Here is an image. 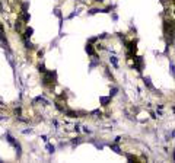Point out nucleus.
<instances>
[{
    "label": "nucleus",
    "mask_w": 175,
    "mask_h": 163,
    "mask_svg": "<svg viewBox=\"0 0 175 163\" xmlns=\"http://www.w3.org/2000/svg\"><path fill=\"white\" fill-rule=\"evenodd\" d=\"M109 63H111V64H112L114 67H115V69H118V61H117V58H115V57H109Z\"/></svg>",
    "instance_id": "8"
},
{
    "label": "nucleus",
    "mask_w": 175,
    "mask_h": 163,
    "mask_svg": "<svg viewBox=\"0 0 175 163\" xmlns=\"http://www.w3.org/2000/svg\"><path fill=\"white\" fill-rule=\"evenodd\" d=\"M47 148H48V153H54V150H56V147H54V146H51V144H48V146H47Z\"/></svg>",
    "instance_id": "13"
},
{
    "label": "nucleus",
    "mask_w": 175,
    "mask_h": 163,
    "mask_svg": "<svg viewBox=\"0 0 175 163\" xmlns=\"http://www.w3.org/2000/svg\"><path fill=\"white\" fill-rule=\"evenodd\" d=\"M23 42H25V47H26V48H29V50H32V48H34V44L29 41V38H23Z\"/></svg>",
    "instance_id": "6"
},
{
    "label": "nucleus",
    "mask_w": 175,
    "mask_h": 163,
    "mask_svg": "<svg viewBox=\"0 0 175 163\" xmlns=\"http://www.w3.org/2000/svg\"><path fill=\"white\" fill-rule=\"evenodd\" d=\"M174 3H175V0H174Z\"/></svg>",
    "instance_id": "25"
},
{
    "label": "nucleus",
    "mask_w": 175,
    "mask_h": 163,
    "mask_svg": "<svg viewBox=\"0 0 175 163\" xmlns=\"http://www.w3.org/2000/svg\"><path fill=\"white\" fill-rule=\"evenodd\" d=\"M111 98H112V96H102V98H101V103H102L104 106L109 105V102H111Z\"/></svg>",
    "instance_id": "4"
},
{
    "label": "nucleus",
    "mask_w": 175,
    "mask_h": 163,
    "mask_svg": "<svg viewBox=\"0 0 175 163\" xmlns=\"http://www.w3.org/2000/svg\"><path fill=\"white\" fill-rule=\"evenodd\" d=\"M38 70L41 71V73H45V66H44V64H40V66H38Z\"/></svg>",
    "instance_id": "14"
},
{
    "label": "nucleus",
    "mask_w": 175,
    "mask_h": 163,
    "mask_svg": "<svg viewBox=\"0 0 175 163\" xmlns=\"http://www.w3.org/2000/svg\"><path fill=\"white\" fill-rule=\"evenodd\" d=\"M172 135H174V137H175V131H174V132H172Z\"/></svg>",
    "instance_id": "22"
},
{
    "label": "nucleus",
    "mask_w": 175,
    "mask_h": 163,
    "mask_svg": "<svg viewBox=\"0 0 175 163\" xmlns=\"http://www.w3.org/2000/svg\"><path fill=\"white\" fill-rule=\"evenodd\" d=\"M6 140H7V141L10 143V144H13V146H15L16 152H18V156L21 157V144H19L18 141H15V138L12 137L10 134H6Z\"/></svg>",
    "instance_id": "2"
},
{
    "label": "nucleus",
    "mask_w": 175,
    "mask_h": 163,
    "mask_svg": "<svg viewBox=\"0 0 175 163\" xmlns=\"http://www.w3.org/2000/svg\"><path fill=\"white\" fill-rule=\"evenodd\" d=\"M118 93V89L117 87H114V89H111V92H109V96H115Z\"/></svg>",
    "instance_id": "12"
},
{
    "label": "nucleus",
    "mask_w": 175,
    "mask_h": 163,
    "mask_svg": "<svg viewBox=\"0 0 175 163\" xmlns=\"http://www.w3.org/2000/svg\"><path fill=\"white\" fill-rule=\"evenodd\" d=\"M160 2H162V3H165V0H160Z\"/></svg>",
    "instance_id": "24"
},
{
    "label": "nucleus",
    "mask_w": 175,
    "mask_h": 163,
    "mask_svg": "<svg viewBox=\"0 0 175 163\" xmlns=\"http://www.w3.org/2000/svg\"><path fill=\"white\" fill-rule=\"evenodd\" d=\"M54 82H56V71H45L44 79H42V85L44 86H53Z\"/></svg>",
    "instance_id": "1"
},
{
    "label": "nucleus",
    "mask_w": 175,
    "mask_h": 163,
    "mask_svg": "<svg viewBox=\"0 0 175 163\" xmlns=\"http://www.w3.org/2000/svg\"><path fill=\"white\" fill-rule=\"evenodd\" d=\"M86 52L89 54V56H93V54H95V52H93V48H92V45H91V44H88V45H86Z\"/></svg>",
    "instance_id": "10"
},
{
    "label": "nucleus",
    "mask_w": 175,
    "mask_h": 163,
    "mask_svg": "<svg viewBox=\"0 0 175 163\" xmlns=\"http://www.w3.org/2000/svg\"><path fill=\"white\" fill-rule=\"evenodd\" d=\"M127 159H129L130 162H136V160H137V159H136V157H133L131 154H127Z\"/></svg>",
    "instance_id": "17"
},
{
    "label": "nucleus",
    "mask_w": 175,
    "mask_h": 163,
    "mask_svg": "<svg viewBox=\"0 0 175 163\" xmlns=\"http://www.w3.org/2000/svg\"><path fill=\"white\" fill-rule=\"evenodd\" d=\"M15 29L16 31H21V22H16V23H15Z\"/></svg>",
    "instance_id": "19"
},
{
    "label": "nucleus",
    "mask_w": 175,
    "mask_h": 163,
    "mask_svg": "<svg viewBox=\"0 0 175 163\" xmlns=\"http://www.w3.org/2000/svg\"><path fill=\"white\" fill-rule=\"evenodd\" d=\"M54 13H56L57 16H61V13H60V10H58V9H56V12H54Z\"/></svg>",
    "instance_id": "20"
},
{
    "label": "nucleus",
    "mask_w": 175,
    "mask_h": 163,
    "mask_svg": "<svg viewBox=\"0 0 175 163\" xmlns=\"http://www.w3.org/2000/svg\"><path fill=\"white\" fill-rule=\"evenodd\" d=\"M174 160H175V152H174Z\"/></svg>",
    "instance_id": "23"
},
{
    "label": "nucleus",
    "mask_w": 175,
    "mask_h": 163,
    "mask_svg": "<svg viewBox=\"0 0 175 163\" xmlns=\"http://www.w3.org/2000/svg\"><path fill=\"white\" fill-rule=\"evenodd\" d=\"M92 115H93V117H101V115H102V112H101V111H93Z\"/></svg>",
    "instance_id": "16"
},
{
    "label": "nucleus",
    "mask_w": 175,
    "mask_h": 163,
    "mask_svg": "<svg viewBox=\"0 0 175 163\" xmlns=\"http://www.w3.org/2000/svg\"><path fill=\"white\" fill-rule=\"evenodd\" d=\"M169 67H171V71H172V74H174V76H175V64H174V63H172V61H171V63H169Z\"/></svg>",
    "instance_id": "15"
},
{
    "label": "nucleus",
    "mask_w": 175,
    "mask_h": 163,
    "mask_svg": "<svg viewBox=\"0 0 175 163\" xmlns=\"http://www.w3.org/2000/svg\"><path fill=\"white\" fill-rule=\"evenodd\" d=\"M111 148H112L115 153H121V150H120V147L117 146V144H111Z\"/></svg>",
    "instance_id": "11"
},
{
    "label": "nucleus",
    "mask_w": 175,
    "mask_h": 163,
    "mask_svg": "<svg viewBox=\"0 0 175 163\" xmlns=\"http://www.w3.org/2000/svg\"><path fill=\"white\" fill-rule=\"evenodd\" d=\"M64 114H66L67 117H70V118H76V117H79V115H77V112H74V111H64Z\"/></svg>",
    "instance_id": "7"
},
{
    "label": "nucleus",
    "mask_w": 175,
    "mask_h": 163,
    "mask_svg": "<svg viewBox=\"0 0 175 163\" xmlns=\"http://www.w3.org/2000/svg\"><path fill=\"white\" fill-rule=\"evenodd\" d=\"M143 80H144V85H146V86L149 87V89L155 90V87H153V85H152V82H150V79H149V77H144Z\"/></svg>",
    "instance_id": "5"
},
{
    "label": "nucleus",
    "mask_w": 175,
    "mask_h": 163,
    "mask_svg": "<svg viewBox=\"0 0 175 163\" xmlns=\"http://www.w3.org/2000/svg\"><path fill=\"white\" fill-rule=\"evenodd\" d=\"M15 114L18 115V117H19V115L22 114V109H21V108H16V109H15Z\"/></svg>",
    "instance_id": "18"
},
{
    "label": "nucleus",
    "mask_w": 175,
    "mask_h": 163,
    "mask_svg": "<svg viewBox=\"0 0 175 163\" xmlns=\"http://www.w3.org/2000/svg\"><path fill=\"white\" fill-rule=\"evenodd\" d=\"M134 69L137 71L143 70V58L142 57H134Z\"/></svg>",
    "instance_id": "3"
},
{
    "label": "nucleus",
    "mask_w": 175,
    "mask_h": 163,
    "mask_svg": "<svg viewBox=\"0 0 175 163\" xmlns=\"http://www.w3.org/2000/svg\"><path fill=\"white\" fill-rule=\"evenodd\" d=\"M32 32H34V29H32V28H26V29H25V36H23V38H31Z\"/></svg>",
    "instance_id": "9"
},
{
    "label": "nucleus",
    "mask_w": 175,
    "mask_h": 163,
    "mask_svg": "<svg viewBox=\"0 0 175 163\" xmlns=\"http://www.w3.org/2000/svg\"><path fill=\"white\" fill-rule=\"evenodd\" d=\"M95 2H104V0H95Z\"/></svg>",
    "instance_id": "21"
}]
</instances>
